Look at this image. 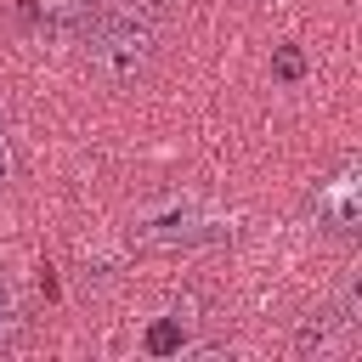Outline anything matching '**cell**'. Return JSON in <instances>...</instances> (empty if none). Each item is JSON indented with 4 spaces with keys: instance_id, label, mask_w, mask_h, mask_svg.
Returning <instances> with one entry per match:
<instances>
[{
    "instance_id": "cell-9",
    "label": "cell",
    "mask_w": 362,
    "mask_h": 362,
    "mask_svg": "<svg viewBox=\"0 0 362 362\" xmlns=\"http://www.w3.org/2000/svg\"><path fill=\"white\" fill-rule=\"evenodd\" d=\"M6 175H11V136H6V119H0V187H6Z\"/></svg>"
},
{
    "instance_id": "cell-3",
    "label": "cell",
    "mask_w": 362,
    "mask_h": 362,
    "mask_svg": "<svg viewBox=\"0 0 362 362\" xmlns=\"http://www.w3.org/2000/svg\"><path fill=\"white\" fill-rule=\"evenodd\" d=\"M311 215H317L322 232H334V238H356V226H362V164H356V158H345L328 181H317V192H311Z\"/></svg>"
},
{
    "instance_id": "cell-4",
    "label": "cell",
    "mask_w": 362,
    "mask_h": 362,
    "mask_svg": "<svg viewBox=\"0 0 362 362\" xmlns=\"http://www.w3.org/2000/svg\"><path fill=\"white\" fill-rule=\"evenodd\" d=\"M351 334H356V283H345L334 305L311 311V317L294 328V351H300V356H334V351L351 345Z\"/></svg>"
},
{
    "instance_id": "cell-8",
    "label": "cell",
    "mask_w": 362,
    "mask_h": 362,
    "mask_svg": "<svg viewBox=\"0 0 362 362\" xmlns=\"http://www.w3.org/2000/svg\"><path fill=\"white\" fill-rule=\"evenodd\" d=\"M17 322H23V317H17V294H11V283L0 277V339H6Z\"/></svg>"
},
{
    "instance_id": "cell-2",
    "label": "cell",
    "mask_w": 362,
    "mask_h": 362,
    "mask_svg": "<svg viewBox=\"0 0 362 362\" xmlns=\"http://www.w3.org/2000/svg\"><path fill=\"white\" fill-rule=\"evenodd\" d=\"M226 238H232V215H221L198 192H158V198L136 204L130 221H124V243L141 249V255L204 249V243H226Z\"/></svg>"
},
{
    "instance_id": "cell-1",
    "label": "cell",
    "mask_w": 362,
    "mask_h": 362,
    "mask_svg": "<svg viewBox=\"0 0 362 362\" xmlns=\"http://www.w3.org/2000/svg\"><path fill=\"white\" fill-rule=\"evenodd\" d=\"M170 23H175V6L170 0H96V11L79 28V45H85L90 68L107 85H130L164 51Z\"/></svg>"
},
{
    "instance_id": "cell-7",
    "label": "cell",
    "mask_w": 362,
    "mask_h": 362,
    "mask_svg": "<svg viewBox=\"0 0 362 362\" xmlns=\"http://www.w3.org/2000/svg\"><path fill=\"white\" fill-rule=\"evenodd\" d=\"M272 74H277L283 85L305 79V57H300V45H277V51H272Z\"/></svg>"
},
{
    "instance_id": "cell-5",
    "label": "cell",
    "mask_w": 362,
    "mask_h": 362,
    "mask_svg": "<svg viewBox=\"0 0 362 362\" xmlns=\"http://www.w3.org/2000/svg\"><path fill=\"white\" fill-rule=\"evenodd\" d=\"M90 11H96V0H23V23H34L45 34H62V40H79Z\"/></svg>"
},
{
    "instance_id": "cell-6",
    "label": "cell",
    "mask_w": 362,
    "mask_h": 362,
    "mask_svg": "<svg viewBox=\"0 0 362 362\" xmlns=\"http://www.w3.org/2000/svg\"><path fill=\"white\" fill-rule=\"evenodd\" d=\"M147 351H153V356H175V351H187L181 322H175V317H158V322L147 328Z\"/></svg>"
}]
</instances>
